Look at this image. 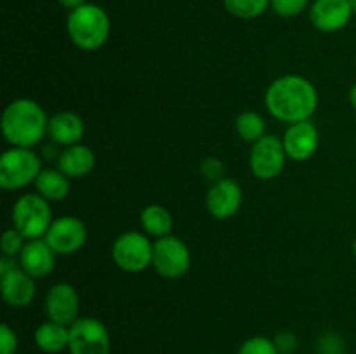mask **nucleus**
Segmentation results:
<instances>
[{
    "label": "nucleus",
    "mask_w": 356,
    "mask_h": 354,
    "mask_svg": "<svg viewBox=\"0 0 356 354\" xmlns=\"http://www.w3.org/2000/svg\"><path fill=\"white\" fill-rule=\"evenodd\" d=\"M264 104L271 117L292 125L312 120L318 108V92L306 76L284 75L268 85Z\"/></svg>",
    "instance_id": "obj_1"
},
{
    "label": "nucleus",
    "mask_w": 356,
    "mask_h": 354,
    "mask_svg": "<svg viewBox=\"0 0 356 354\" xmlns=\"http://www.w3.org/2000/svg\"><path fill=\"white\" fill-rule=\"evenodd\" d=\"M0 127L3 139L10 146L33 149L47 135L49 117L37 101L19 97L7 104Z\"/></svg>",
    "instance_id": "obj_2"
},
{
    "label": "nucleus",
    "mask_w": 356,
    "mask_h": 354,
    "mask_svg": "<svg viewBox=\"0 0 356 354\" xmlns=\"http://www.w3.org/2000/svg\"><path fill=\"white\" fill-rule=\"evenodd\" d=\"M66 31H68L70 40L80 51H97L110 38V16L103 7L87 2L70 10L68 19H66Z\"/></svg>",
    "instance_id": "obj_3"
},
{
    "label": "nucleus",
    "mask_w": 356,
    "mask_h": 354,
    "mask_svg": "<svg viewBox=\"0 0 356 354\" xmlns=\"http://www.w3.org/2000/svg\"><path fill=\"white\" fill-rule=\"evenodd\" d=\"M51 201L45 200L38 193L21 194L13 207L10 221L26 239H40L47 235L52 224Z\"/></svg>",
    "instance_id": "obj_4"
},
{
    "label": "nucleus",
    "mask_w": 356,
    "mask_h": 354,
    "mask_svg": "<svg viewBox=\"0 0 356 354\" xmlns=\"http://www.w3.org/2000/svg\"><path fill=\"white\" fill-rule=\"evenodd\" d=\"M42 170V160L33 149L10 146L0 156V186L6 191L23 189L35 184Z\"/></svg>",
    "instance_id": "obj_5"
},
{
    "label": "nucleus",
    "mask_w": 356,
    "mask_h": 354,
    "mask_svg": "<svg viewBox=\"0 0 356 354\" xmlns=\"http://www.w3.org/2000/svg\"><path fill=\"white\" fill-rule=\"evenodd\" d=\"M111 259L124 273L138 274L153 262V243L146 233L125 231L111 245Z\"/></svg>",
    "instance_id": "obj_6"
},
{
    "label": "nucleus",
    "mask_w": 356,
    "mask_h": 354,
    "mask_svg": "<svg viewBox=\"0 0 356 354\" xmlns=\"http://www.w3.org/2000/svg\"><path fill=\"white\" fill-rule=\"evenodd\" d=\"M152 267L165 280H179L191 267L190 248L174 235L159 238L153 243Z\"/></svg>",
    "instance_id": "obj_7"
},
{
    "label": "nucleus",
    "mask_w": 356,
    "mask_h": 354,
    "mask_svg": "<svg viewBox=\"0 0 356 354\" xmlns=\"http://www.w3.org/2000/svg\"><path fill=\"white\" fill-rule=\"evenodd\" d=\"M70 354H110L111 337L106 325L92 316H80L70 326Z\"/></svg>",
    "instance_id": "obj_8"
},
{
    "label": "nucleus",
    "mask_w": 356,
    "mask_h": 354,
    "mask_svg": "<svg viewBox=\"0 0 356 354\" xmlns=\"http://www.w3.org/2000/svg\"><path fill=\"white\" fill-rule=\"evenodd\" d=\"M284 142L277 135L266 134L263 139L254 142L249 155L250 172L261 180H273L284 172L287 162Z\"/></svg>",
    "instance_id": "obj_9"
},
{
    "label": "nucleus",
    "mask_w": 356,
    "mask_h": 354,
    "mask_svg": "<svg viewBox=\"0 0 356 354\" xmlns=\"http://www.w3.org/2000/svg\"><path fill=\"white\" fill-rule=\"evenodd\" d=\"M44 239L58 255H72L86 245L87 228L75 215H63L52 221Z\"/></svg>",
    "instance_id": "obj_10"
},
{
    "label": "nucleus",
    "mask_w": 356,
    "mask_h": 354,
    "mask_svg": "<svg viewBox=\"0 0 356 354\" xmlns=\"http://www.w3.org/2000/svg\"><path fill=\"white\" fill-rule=\"evenodd\" d=\"M80 297L75 287L66 281H59L49 288L45 295V314L51 321L72 326L80 318Z\"/></svg>",
    "instance_id": "obj_11"
},
{
    "label": "nucleus",
    "mask_w": 356,
    "mask_h": 354,
    "mask_svg": "<svg viewBox=\"0 0 356 354\" xmlns=\"http://www.w3.org/2000/svg\"><path fill=\"white\" fill-rule=\"evenodd\" d=\"M243 201L242 187L236 180L229 177L214 180L212 186L209 187L207 196H205V207L209 214L219 221H226L236 215Z\"/></svg>",
    "instance_id": "obj_12"
},
{
    "label": "nucleus",
    "mask_w": 356,
    "mask_h": 354,
    "mask_svg": "<svg viewBox=\"0 0 356 354\" xmlns=\"http://www.w3.org/2000/svg\"><path fill=\"white\" fill-rule=\"evenodd\" d=\"M282 142H284L289 160H292V162H306L318 149V128H316V125L312 120L292 124L285 130Z\"/></svg>",
    "instance_id": "obj_13"
},
{
    "label": "nucleus",
    "mask_w": 356,
    "mask_h": 354,
    "mask_svg": "<svg viewBox=\"0 0 356 354\" xmlns=\"http://www.w3.org/2000/svg\"><path fill=\"white\" fill-rule=\"evenodd\" d=\"M353 14L348 0H315L309 9V19L318 31L334 33L346 28Z\"/></svg>",
    "instance_id": "obj_14"
},
{
    "label": "nucleus",
    "mask_w": 356,
    "mask_h": 354,
    "mask_svg": "<svg viewBox=\"0 0 356 354\" xmlns=\"http://www.w3.org/2000/svg\"><path fill=\"white\" fill-rule=\"evenodd\" d=\"M56 255L44 238L28 239L23 252L17 257V262L23 271H26L35 280H44L56 269Z\"/></svg>",
    "instance_id": "obj_15"
},
{
    "label": "nucleus",
    "mask_w": 356,
    "mask_h": 354,
    "mask_svg": "<svg viewBox=\"0 0 356 354\" xmlns=\"http://www.w3.org/2000/svg\"><path fill=\"white\" fill-rule=\"evenodd\" d=\"M35 278H31L26 271L21 267L9 271L0 276V290L6 304L10 307H26L35 301L37 295V285Z\"/></svg>",
    "instance_id": "obj_16"
},
{
    "label": "nucleus",
    "mask_w": 356,
    "mask_h": 354,
    "mask_svg": "<svg viewBox=\"0 0 356 354\" xmlns=\"http://www.w3.org/2000/svg\"><path fill=\"white\" fill-rule=\"evenodd\" d=\"M86 134V124L82 117L73 111H59V113L49 117L47 135L52 139V142L59 146L79 144Z\"/></svg>",
    "instance_id": "obj_17"
},
{
    "label": "nucleus",
    "mask_w": 356,
    "mask_h": 354,
    "mask_svg": "<svg viewBox=\"0 0 356 354\" xmlns=\"http://www.w3.org/2000/svg\"><path fill=\"white\" fill-rule=\"evenodd\" d=\"M94 167H96V155L89 146L80 144V142L63 149L58 158V169L70 179L89 176Z\"/></svg>",
    "instance_id": "obj_18"
},
{
    "label": "nucleus",
    "mask_w": 356,
    "mask_h": 354,
    "mask_svg": "<svg viewBox=\"0 0 356 354\" xmlns=\"http://www.w3.org/2000/svg\"><path fill=\"white\" fill-rule=\"evenodd\" d=\"M35 346L45 354H59L68 349L70 344V326L59 323L47 321L40 323L33 333Z\"/></svg>",
    "instance_id": "obj_19"
},
{
    "label": "nucleus",
    "mask_w": 356,
    "mask_h": 354,
    "mask_svg": "<svg viewBox=\"0 0 356 354\" xmlns=\"http://www.w3.org/2000/svg\"><path fill=\"white\" fill-rule=\"evenodd\" d=\"M141 228L143 233L149 236V238H163V236L172 235L174 229V219L172 214L167 210L163 205L159 203H152L148 207L143 208L141 212Z\"/></svg>",
    "instance_id": "obj_20"
},
{
    "label": "nucleus",
    "mask_w": 356,
    "mask_h": 354,
    "mask_svg": "<svg viewBox=\"0 0 356 354\" xmlns=\"http://www.w3.org/2000/svg\"><path fill=\"white\" fill-rule=\"evenodd\" d=\"M70 177L59 169H44L35 180V193L47 201H61L70 194Z\"/></svg>",
    "instance_id": "obj_21"
},
{
    "label": "nucleus",
    "mask_w": 356,
    "mask_h": 354,
    "mask_svg": "<svg viewBox=\"0 0 356 354\" xmlns=\"http://www.w3.org/2000/svg\"><path fill=\"white\" fill-rule=\"evenodd\" d=\"M235 128L247 142H257L266 135V120L257 111H242L235 120Z\"/></svg>",
    "instance_id": "obj_22"
},
{
    "label": "nucleus",
    "mask_w": 356,
    "mask_h": 354,
    "mask_svg": "<svg viewBox=\"0 0 356 354\" xmlns=\"http://www.w3.org/2000/svg\"><path fill=\"white\" fill-rule=\"evenodd\" d=\"M271 0H222L226 10L240 19L259 17L268 9Z\"/></svg>",
    "instance_id": "obj_23"
},
{
    "label": "nucleus",
    "mask_w": 356,
    "mask_h": 354,
    "mask_svg": "<svg viewBox=\"0 0 356 354\" xmlns=\"http://www.w3.org/2000/svg\"><path fill=\"white\" fill-rule=\"evenodd\" d=\"M236 354H278V349L277 346H275L273 339L256 335L243 340L242 346L236 351Z\"/></svg>",
    "instance_id": "obj_24"
},
{
    "label": "nucleus",
    "mask_w": 356,
    "mask_h": 354,
    "mask_svg": "<svg viewBox=\"0 0 356 354\" xmlns=\"http://www.w3.org/2000/svg\"><path fill=\"white\" fill-rule=\"evenodd\" d=\"M26 242L28 239L16 228H9L2 235V253L9 257H19Z\"/></svg>",
    "instance_id": "obj_25"
},
{
    "label": "nucleus",
    "mask_w": 356,
    "mask_h": 354,
    "mask_svg": "<svg viewBox=\"0 0 356 354\" xmlns=\"http://www.w3.org/2000/svg\"><path fill=\"white\" fill-rule=\"evenodd\" d=\"M309 0H271L270 6L275 14L282 17H296L308 7Z\"/></svg>",
    "instance_id": "obj_26"
},
{
    "label": "nucleus",
    "mask_w": 356,
    "mask_h": 354,
    "mask_svg": "<svg viewBox=\"0 0 356 354\" xmlns=\"http://www.w3.org/2000/svg\"><path fill=\"white\" fill-rule=\"evenodd\" d=\"M316 354H344V342L337 333H323L316 340Z\"/></svg>",
    "instance_id": "obj_27"
},
{
    "label": "nucleus",
    "mask_w": 356,
    "mask_h": 354,
    "mask_svg": "<svg viewBox=\"0 0 356 354\" xmlns=\"http://www.w3.org/2000/svg\"><path fill=\"white\" fill-rule=\"evenodd\" d=\"M19 339L7 323L0 326V354H16Z\"/></svg>",
    "instance_id": "obj_28"
},
{
    "label": "nucleus",
    "mask_w": 356,
    "mask_h": 354,
    "mask_svg": "<svg viewBox=\"0 0 356 354\" xmlns=\"http://www.w3.org/2000/svg\"><path fill=\"white\" fill-rule=\"evenodd\" d=\"M275 346H277L278 354H292L299 347V340L296 333L292 332H280L275 335L273 339Z\"/></svg>",
    "instance_id": "obj_29"
},
{
    "label": "nucleus",
    "mask_w": 356,
    "mask_h": 354,
    "mask_svg": "<svg viewBox=\"0 0 356 354\" xmlns=\"http://www.w3.org/2000/svg\"><path fill=\"white\" fill-rule=\"evenodd\" d=\"M202 174H204L207 179L211 180H219L222 179V174H225V165H222L221 160L218 158H207L202 163Z\"/></svg>",
    "instance_id": "obj_30"
},
{
    "label": "nucleus",
    "mask_w": 356,
    "mask_h": 354,
    "mask_svg": "<svg viewBox=\"0 0 356 354\" xmlns=\"http://www.w3.org/2000/svg\"><path fill=\"white\" fill-rule=\"evenodd\" d=\"M16 267H19V262H16V257L2 255V259H0V276L16 269Z\"/></svg>",
    "instance_id": "obj_31"
},
{
    "label": "nucleus",
    "mask_w": 356,
    "mask_h": 354,
    "mask_svg": "<svg viewBox=\"0 0 356 354\" xmlns=\"http://www.w3.org/2000/svg\"><path fill=\"white\" fill-rule=\"evenodd\" d=\"M58 2L61 3L63 7H66V9L73 10V9H76V7H80V6H83V3H87V0H58Z\"/></svg>",
    "instance_id": "obj_32"
},
{
    "label": "nucleus",
    "mask_w": 356,
    "mask_h": 354,
    "mask_svg": "<svg viewBox=\"0 0 356 354\" xmlns=\"http://www.w3.org/2000/svg\"><path fill=\"white\" fill-rule=\"evenodd\" d=\"M348 99H350V104L351 108L356 111V83H353L350 89V94H348Z\"/></svg>",
    "instance_id": "obj_33"
},
{
    "label": "nucleus",
    "mask_w": 356,
    "mask_h": 354,
    "mask_svg": "<svg viewBox=\"0 0 356 354\" xmlns=\"http://www.w3.org/2000/svg\"><path fill=\"white\" fill-rule=\"evenodd\" d=\"M348 2H350L351 9H353V12L356 14V0H348Z\"/></svg>",
    "instance_id": "obj_34"
},
{
    "label": "nucleus",
    "mask_w": 356,
    "mask_h": 354,
    "mask_svg": "<svg viewBox=\"0 0 356 354\" xmlns=\"http://www.w3.org/2000/svg\"><path fill=\"white\" fill-rule=\"evenodd\" d=\"M353 253H355V257H356V236H355V242H353Z\"/></svg>",
    "instance_id": "obj_35"
}]
</instances>
